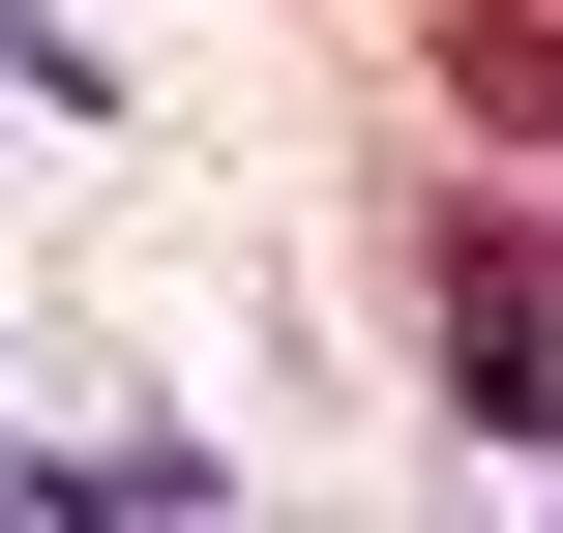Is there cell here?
<instances>
[{"instance_id":"2","label":"cell","mask_w":563,"mask_h":533,"mask_svg":"<svg viewBox=\"0 0 563 533\" xmlns=\"http://www.w3.org/2000/svg\"><path fill=\"white\" fill-rule=\"evenodd\" d=\"M445 119H505V148H563V0H445Z\"/></svg>"},{"instance_id":"1","label":"cell","mask_w":563,"mask_h":533,"mask_svg":"<svg viewBox=\"0 0 563 533\" xmlns=\"http://www.w3.org/2000/svg\"><path fill=\"white\" fill-rule=\"evenodd\" d=\"M445 356H475L505 445H563V297H534V237H475V208H445Z\"/></svg>"}]
</instances>
